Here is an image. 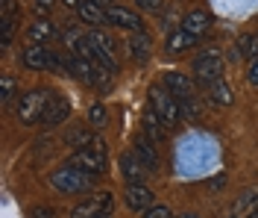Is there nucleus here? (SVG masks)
I'll use <instances>...</instances> for the list:
<instances>
[{"label": "nucleus", "instance_id": "obj_20", "mask_svg": "<svg viewBox=\"0 0 258 218\" xmlns=\"http://www.w3.org/2000/svg\"><path fill=\"white\" fill-rule=\"evenodd\" d=\"M164 121H161L159 115H156V109H147L144 112V136L153 142V145H159L161 139H164Z\"/></svg>", "mask_w": 258, "mask_h": 218}, {"label": "nucleus", "instance_id": "obj_34", "mask_svg": "<svg viewBox=\"0 0 258 218\" xmlns=\"http://www.w3.org/2000/svg\"><path fill=\"white\" fill-rule=\"evenodd\" d=\"M226 180H229V177H226L223 171H220L217 177H211V180H209V192H220V189L226 186Z\"/></svg>", "mask_w": 258, "mask_h": 218}, {"label": "nucleus", "instance_id": "obj_13", "mask_svg": "<svg viewBox=\"0 0 258 218\" xmlns=\"http://www.w3.org/2000/svg\"><path fill=\"white\" fill-rule=\"evenodd\" d=\"M132 153L141 159V165H144L147 171H156V168H159V153H156V145H153L147 136H138V139H135Z\"/></svg>", "mask_w": 258, "mask_h": 218}, {"label": "nucleus", "instance_id": "obj_1", "mask_svg": "<svg viewBox=\"0 0 258 218\" xmlns=\"http://www.w3.org/2000/svg\"><path fill=\"white\" fill-rule=\"evenodd\" d=\"M53 98V92L47 89H30L27 95H21L15 103V118L24 124V127H35L41 124V118L47 112V103Z\"/></svg>", "mask_w": 258, "mask_h": 218}, {"label": "nucleus", "instance_id": "obj_26", "mask_svg": "<svg viewBox=\"0 0 258 218\" xmlns=\"http://www.w3.org/2000/svg\"><path fill=\"white\" fill-rule=\"evenodd\" d=\"M106 121H109L106 106H103V103H91V106H88V124H91L94 130H103V127H106Z\"/></svg>", "mask_w": 258, "mask_h": 218}, {"label": "nucleus", "instance_id": "obj_27", "mask_svg": "<svg viewBox=\"0 0 258 218\" xmlns=\"http://www.w3.org/2000/svg\"><path fill=\"white\" fill-rule=\"evenodd\" d=\"M12 101H15V77L12 74H3L0 77V103L9 106Z\"/></svg>", "mask_w": 258, "mask_h": 218}, {"label": "nucleus", "instance_id": "obj_19", "mask_svg": "<svg viewBox=\"0 0 258 218\" xmlns=\"http://www.w3.org/2000/svg\"><path fill=\"white\" fill-rule=\"evenodd\" d=\"M209 101L214 103V106H232L235 92H232V85L226 83V80H214V83L209 85Z\"/></svg>", "mask_w": 258, "mask_h": 218}, {"label": "nucleus", "instance_id": "obj_4", "mask_svg": "<svg viewBox=\"0 0 258 218\" xmlns=\"http://www.w3.org/2000/svg\"><path fill=\"white\" fill-rule=\"evenodd\" d=\"M223 68H226V59L217 51H206L194 59V74L209 85L214 83V80H223Z\"/></svg>", "mask_w": 258, "mask_h": 218}, {"label": "nucleus", "instance_id": "obj_29", "mask_svg": "<svg viewBox=\"0 0 258 218\" xmlns=\"http://www.w3.org/2000/svg\"><path fill=\"white\" fill-rule=\"evenodd\" d=\"M144 218H173V212H170V206L156 203V206H150V209L144 212Z\"/></svg>", "mask_w": 258, "mask_h": 218}, {"label": "nucleus", "instance_id": "obj_7", "mask_svg": "<svg viewBox=\"0 0 258 218\" xmlns=\"http://www.w3.org/2000/svg\"><path fill=\"white\" fill-rule=\"evenodd\" d=\"M71 112H74L71 101H68L64 95H53L50 103H47V112H44V118H41V127H44V130H56V127L68 124Z\"/></svg>", "mask_w": 258, "mask_h": 218}, {"label": "nucleus", "instance_id": "obj_2", "mask_svg": "<svg viewBox=\"0 0 258 218\" xmlns=\"http://www.w3.org/2000/svg\"><path fill=\"white\" fill-rule=\"evenodd\" d=\"M94 180L97 177H91V174H85V171H80V168H74V165H62L50 174L53 189L62 192V195H82V192H88L94 186Z\"/></svg>", "mask_w": 258, "mask_h": 218}, {"label": "nucleus", "instance_id": "obj_30", "mask_svg": "<svg viewBox=\"0 0 258 218\" xmlns=\"http://www.w3.org/2000/svg\"><path fill=\"white\" fill-rule=\"evenodd\" d=\"M30 218H56V209H53V206H44V203H38V206H32L30 209Z\"/></svg>", "mask_w": 258, "mask_h": 218}, {"label": "nucleus", "instance_id": "obj_12", "mask_svg": "<svg viewBox=\"0 0 258 218\" xmlns=\"http://www.w3.org/2000/svg\"><path fill=\"white\" fill-rule=\"evenodd\" d=\"M77 15H80V21L88 24L91 30H100L103 24H109V21H106V9H103L100 3H94V0H82L80 9H77Z\"/></svg>", "mask_w": 258, "mask_h": 218}, {"label": "nucleus", "instance_id": "obj_32", "mask_svg": "<svg viewBox=\"0 0 258 218\" xmlns=\"http://www.w3.org/2000/svg\"><path fill=\"white\" fill-rule=\"evenodd\" d=\"M144 12H161L164 9V0H135Z\"/></svg>", "mask_w": 258, "mask_h": 218}, {"label": "nucleus", "instance_id": "obj_28", "mask_svg": "<svg viewBox=\"0 0 258 218\" xmlns=\"http://www.w3.org/2000/svg\"><path fill=\"white\" fill-rule=\"evenodd\" d=\"M15 35V18H0V48L6 51Z\"/></svg>", "mask_w": 258, "mask_h": 218}, {"label": "nucleus", "instance_id": "obj_33", "mask_svg": "<svg viewBox=\"0 0 258 218\" xmlns=\"http://www.w3.org/2000/svg\"><path fill=\"white\" fill-rule=\"evenodd\" d=\"M50 9H53V0H35V6H32V12L38 18H47Z\"/></svg>", "mask_w": 258, "mask_h": 218}, {"label": "nucleus", "instance_id": "obj_23", "mask_svg": "<svg viewBox=\"0 0 258 218\" xmlns=\"http://www.w3.org/2000/svg\"><path fill=\"white\" fill-rule=\"evenodd\" d=\"M255 209H258V189H246L241 198L235 201L232 215H246V212H255Z\"/></svg>", "mask_w": 258, "mask_h": 218}, {"label": "nucleus", "instance_id": "obj_24", "mask_svg": "<svg viewBox=\"0 0 258 218\" xmlns=\"http://www.w3.org/2000/svg\"><path fill=\"white\" fill-rule=\"evenodd\" d=\"M112 83H114V71H109L106 65H97L94 68V77H91V85L100 89V92H109Z\"/></svg>", "mask_w": 258, "mask_h": 218}, {"label": "nucleus", "instance_id": "obj_5", "mask_svg": "<svg viewBox=\"0 0 258 218\" xmlns=\"http://www.w3.org/2000/svg\"><path fill=\"white\" fill-rule=\"evenodd\" d=\"M106 21H109V27H114V30L147 33L141 15H138V12H132V9H126V6H109V9H106Z\"/></svg>", "mask_w": 258, "mask_h": 218}, {"label": "nucleus", "instance_id": "obj_36", "mask_svg": "<svg viewBox=\"0 0 258 218\" xmlns=\"http://www.w3.org/2000/svg\"><path fill=\"white\" fill-rule=\"evenodd\" d=\"M62 3H64V6H71V9H80L82 0H62Z\"/></svg>", "mask_w": 258, "mask_h": 218}, {"label": "nucleus", "instance_id": "obj_6", "mask_svg": "<svg viewBox=\"0 0 258 218\" xmlns=\"http://www.w3.org/2000/svg\"><path fill=\"white\" fill-rule=\"evenodd\" d=\"M68 165L80 168L85 174H91V177H100V174H106V156L103 153H97L94 148H85V151H74L68 156Z\"/></svg>", "mask_w": 258, "mask_h": 218}, {"label": "nucleus", "instance_id": "obj_8", "mask_svg": "<svg viewBox=\"0 0 258 218\" xmlns=\"http://www.w3.org/2000/svg\"><path fill=\"white\" fill-rule=\"evenodd\" d=\"M91 33V38H94V48H97V65H106L109 71H114L117 74V59H114V38L106 30H88Z\"/></svg>", "mask_w": 258, "mask_h": 218}, {"label": "nucleus", "instance_id": "obj_38", "mask_svg": "<svg viewBox=\"0 0 258 218\" xmlns=\"http://www.w3.org/2000/svg\"><path fill=\"white\" fill-rule=\"evenodd\" d=\"M238 218H258V209L255 212H246V215H238Z\"/></svg>", "mask_w": 258, "mask_h": 218}, {"label": "nucleus", "instance_id": "obj_9", "mask_svg": "<svg viewBox=\"0 0 258 218\" xmlns=\"http://www.w3.org/2000/svg\"><path fill=\"white\" fill-rule=\"evenodd\" d=\"M123 201H126V206L132 209V212H147L150 206H156V195H153V189L144 183L138 186H126V192H123Z\"/></svg>", "mask_w": 258, "mask_h": 218}, {"label": "nucleus", "instance_id": "obj_31", "mask_svg": "<svg viewBox=\"0 0 258 218\" xmlns=\"http://www.w3.org/2000/svg\"><path fill=\"white\" fill-rule=\"evenodd\" d=\"M80 27H68V30H64L62 33V41L64 45H68V51H71V48H74V45H77V38H80Z\"/></svg>", "mask_w": 258, "mask_h": 218}, {"label": "nucleus", "instance_id": "obj_11", "mask_svg": "<svg viewBox=\"0 0 258 218\" xmlns=\"http://www.w3.org/2000/svg\"><path fill=\"white\" fill-rule=\"evenodd\" d=\"M50 59H53V51H47L44 45H32L21 53V62L30 71H50Z\"/></svg>", "mask_w": 258, "mask_h": 218}, {"label": "nucleus", "instance_id": "obj_10", "mask_svg": "<svg viewBox=\"0 0 258 218\" xmlns=\"http://www.w3.org/2000/svg\"><path fill=\"white\" fill-rule=\"evenodd\" d=\"M120 174H123L126 186H138V183H144L147 168L141 165V159H138L135 153L126 151V153H120Z\"/></svg>", "mask_w": 258, "mask_h": 218}, {"label": "nucleus", "instance_id": "obj_16", "mask_svg": "<svg viewBox=\"0 0 258 218\" xmlns=\"http://www.w3.org/2000/svg\"><path fill=\"white\" fill-rule=\"evenodd\" d=\"M27 38H30L32 45H47L56 38V27L50 24L47 18H35L30 24V30H27Z\"/></svg>", "mask_w": 258, "mask_h": 218}, {"label": "nucleus", "instance_id": "obj_17", "mask_svg": "<svg viewBox=\"0 0 258 218\" xmlns=\"http://www.w3.org/2000/svg\"><path fill=\"white\" fill-rule=\"evenodd\" d=\"M179 27H182V30H188V33H194V35H203L211 27V15L206 12V9H191L188 15L182 18V24H179Z\"/></svg>", "mask_w": 258, "mask_h": 218}, {"label": "nucleus", "instance_id": "obj_39", "mask_svg": "<svg viewBox=\"0 0 258 218\" xmlns=\"http://www.w3.org/2000/svg\"><path fill=\"white\" fill-rule=\"evenodd\" d=\"M179 218H200V215H179Z\"/></svg>", "mask_w": 258, "mask_h": 218}, {"label": "nucleus", "instance_id": "obj_37", "mask_svg": "<svg viewBox=\"0 0 258 218\" xmlns=\"http://www.w3.org/2000/svg\"><path fill=\"white\" fill-rule=\"evenodd\" d=\"M94 3H100V6H103V9H109V6H112L114 0H94Z\"/></svg>", "mask_w": 258, "mask_h": 218}, {"label": "nucleus", "instance_id": "obj_21", "mask_svg": "<svg viewBox=\"0 0 258 218\" xmlns=\"http://www.w3.org/2000/svg\"><path fill=\"white\" fill-rule=\"evenodd\" d=\"M91 142H94L91 127H74L71 133H64V145L74 148V151H85V148H91Z\"/></svg>", "mask_w": 258, "mask_h": 218}, {"label": "nucleus", "instance_id": "obj_25", "mask_svg": "<svg viewBox=\"0 0 258 218\" xmlns=\"http://www.w3.org/2000/svg\"><path fill=\"white\" fill-rule=\"evenodd\" d=\"M179 106H182V118L185 121H200L203 118V106H200V101L197 98H179Z\"/></svg>", "mask_w": 258, "mask_h": 218}, {"label": "nucleus", "instance_id": "obj_14", "mask_svg": "<svg viewBox=\"0 0 258 218\" xmlns=\"http://www.w3.org/2000/svg\"><path fill=\"white\" fill-rule=\"evenodd\" d=\"M164 89H167L170 95H176V98H191L194 95L191 77H185V74H179V71H167V74H164Z\"/></svg>", "mask_w": 258, "mask_h": 218}, {"label": "nucleus", "instance_id": "obj_15", "mask_svg": "<svg viewBox=\"0 0 258 218\" xmlns=\"http://www.w3.org/2000/svg\"><path fill=\"white\" fill-rule=\"evenodd\" d=\"M200 41V35H194V33H188V30H182V27H176L173 33L167 35V53H185V51H191L194 45Z\"/></svg>", "mask_w": 258, "mask_h": 218}, {"label": "nucleus", "instance_id": "obj_18", "mask_svg": "<svg viewBox=\"0 0 258 218\" xmlns=\"http://www.w3.org/2000/svg\"><path fill=\"white\" fill-rule=\"evenodd\" d=\"M129 56L135 59V62H147L150 59V51H153V41H150V35L147 33H129Z\"/></svg>", "mask_w": 258, "mask_h": 218}, {"label": "nucleus", "instance_id": "obj_3", "mask_svg": "<svg viewBox=\"0 0 258 218\" xmlns=\"http://www.w3.org/2000/svg\"><path fill=\"white\" fill-rule=\"evenodd\" d=\"M150 109H156V115L164 121V127H176L182 121V106H179V98L170 95L164 85H150Z\"/></svg>", "mask_w": 258, "mask_h": 218}, {"label": "nucleus", "instance_id": "obj_35", "mask_svg": "<svg viewBox=\"0 0 258 218\" xmlns=\"http://www.w3.org/2000/svg\"><path fill=\"white\" fill-rule=\"evenodd\" d=\"M246 80H249L252 85H258V59L249 62V68H246Z\"/></svg>", "mask_w": 258, "mask_h": 218}, {"label": "nucleus", "instance_id": "obj_22", "mask_svg": "<svg viewBox=\"0 0 258 218\" xmlns=\"http://www.w3.org/2000/svg\"><path fill=\"white\" fill-rule=\"evenodd\" d=\"M94 68H97L94 59H82V56H77V53L71 56V74H74V77H80L82 83H88V85H91Z\"/></svg>", "mask_w": 258, "mask_h": 218}]
</instances>
